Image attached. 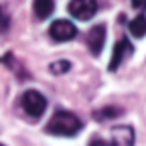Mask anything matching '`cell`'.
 I'll return each instance as SVG.
<instances>
[{
  "label": "cell",
  "mask_w": 146,
  "mask_h": 146,
  "mask_svg": "<svg viewBox=\"0 0 146 146\" xmlns=\"http://www.w3.org/2000/svg\"><path fill=\"white\" fill-rule=\"evenodd\" d=\"M81 129H83L81 119L76 113L67 110L55 112L45 127V131L53 136H76Z\"/></svg>",
  "instance_id": "obj_1"
},
{
  "label": "cell",
  "mask_w": 146,
  "mask_h": 146,
  "mask_svg": "<svg viewBox=\"0 0 146 146\" xmlns=\"http://www.w3.org/2000/svg\"><path fill=\"white\" fill-rule=\"evenodd\" d=\"M21 105L29 117L40 119L46 110V98L36 90H28V91H24V95L21 98Z\"/></svg>",
  "instance_id": "obj_2"
},
{
  "label": "cell",
  "mask_w": 146,
  "mask_h": 146,
  "mask_svg": "<svg viewBox=\"0 0 146 146\" xmlns=\"http://www.w3.org/2000/svg\"><path fill=\"white\" fill-rule=\"evenodd\" d=\"M67 9L72 17H76L79 21H90L96 16L98 4L93 2V0H72V2H69Z\"/></svg>",
  "instance_id": "obj_3"
},
{
  "label": "cell",
  "mask_w": 146,
  "mask_h": 146,
  "mask_svg": "<svg viewBox=\"0 0 146 146\" xmlns=\"http://www.w3.org/2000/svg\"><path fill=\"white\" fill-rule=\"evenodd\" d=\"M50 36L55 40V41H70V40H74L76 35H78V28L74 26V23H70L67 19H57L52 23L50 29H48Z\"/></svg>",
  "instance_id": "obj_4"
},
{
  "label": "cell",
  "mask_w": 146,
  "mask_h": 146,
  "mask_svg": "<svg viewBox=\"0 0 146 146\" xmlns=\"http://www.w3.org/2000/svg\"><path fill=\"white\" fill-rule=\"evenodd\" d=\"M134 52V46L131 45V41L127 38L124 40H119L115 45H113V52H112V58H110V64H108V70L110 72H115L120 64H124V60H127Z\"/></svg>",
  "instance_id": "obj_5"
},
{
  "label": "cell",
  "mask_w": 146,
  "mask_h": 146,
  "mask_svg": "<svg viewBox=\"0 0 146 146\" xmlns=\"http://www.w3.org/2000/svg\"><path fill=\"white\" fill-rule=\"evenodd\" d=\"M105 40H107V28L105 24H96L93 26L88 35H86V43H88V48L91 52V55L98 57L103 50V45H105Z\"/></svg>",
  "instance_id": "obj_6"
},
{
  "label": "cell",
  "mask_w": 146,
  "mask_h": 146,
  "mask_svg": "<svg viewBox=\"0 0 146 146\" xmlns=\"http://www.w3.org/2000/svg\"><path fill=\"white\" fill-rule=\"evenodd\" d=\"M134 129L131 125H115L112 127V144L113 146H134Z\"/></svg>",
  "instance_id": "obj_7"
},
{
  "label": "cell",
  "mask_w": 146,
  "mask_h": 146,
  "mask_svg": "<svg viewBox=\"0 0 146 146\" xmlns=\"http://www.w3.org/2000/svg\"><path fill=\"white\" fill-rule=\"evenodd\" d=\"M33 9H35V14L38 19H46L48 16H52L53 9H55V4L50 2V0H36L33 4Z\"/></svg>",
  "instance_id": "obj_8"
},
{
  "label": "cell",
  "mask_w": 146,
  "mask_h": 146,
  "mask_svg": "<svg viewBox=\"0 0 146 146\" xmlns=\"http://www.w3.org/2000/svg\"><path fill=\"white\" fill-rule=\"evenodd\" d=\"M122 113H124V108H120V107H117V105H107V107H103L102 110L95 112L93 117L102 122V120H107V119H115V117H119V115H122Z\"/></svg>",
  "instance_id": "obj_9"
},
{
  "label": "cell",
  "mask_w": 146,
  "mask_h": 146,
  "mask_svg": "<svg viewBox=\"0 0 146 146\" xmlns=\"http://www.w3.org/2000/svg\"><path fill=\"white\" fill-rule=\"evenodd\" d=\"M129 31H131V35L136 36V38L146 36V16L141 14V16L134 17V19L129 23Z\"/></svg>",
  "instance_id": "obj_10"
},
{
  "label": "cell",
  "mask_w": 146,
  "mask_h": 146,
  "mask_svg": "<svg viewBox=\"0 0 146 146\" xmlns=\"http://www.w3.org/2000/svg\"><path fill=\"white\" fill-rule=\"evenodd\" d=\"M48 69H50L52 74L62 76V74H65V72L70 70V62H69V60H57V62H52Z\"/></svg>",
  "instance_id": "obj_11"
},
{
  "label": "cell",
  "mask_w": 146,
  "mask_h": 146,
  "mask_svg": "<svg viewBox=\"0 0 146 146\" xmlns=\"http://www.w3.org/2000/svg\"><path fill=\"white\" fill-rule=\"evenodd\" d=\"M88 146H113V144H112V141H107L103 137H93Z\"/></svg>",
  "instance_id": "obj_12"
},
{
  "label": "cell",
  "mask_w": 146,
  "mask_h": 146,
  "mask_svg": "<svg viewBox=\"0 0 146 146\" xmlns=\"http://www.w3.org/2000/svg\"><path fill=\"white\" fill-rule=\"evenodd\" d=\"M7 26H9V17L4 14L2 7H0V29H5Z\"/></svg>",
  "instance_id": "obj_13"
},
{
  "label": "cell",
  "mask_w": 146,
  "mask_h": 146,
  "mask_svg": "<svg viewBox=\"0 0 146 146\" xmlns=\"http://www.w3.org/2000/svg\"><path fill=\"white\" fill-rule=\"evenodd\" d=\"M131 5L132 7H139L141 11H146V0H144V2H141V0H132V2H131Z\"/></svg>",
  "instance_id": "obj_14"
},
{
  "label": "cell",
  "mask_w": 146,
  "mask_h": 146,
  "mask_svg": "<svg viewBox=\"0 0 146 146\" xmlns=\"http://www.w3.org/2000/svg\"><path fill=\"white\" fill-rule=\"evenodd\" d=\"M0 146H4V144H2V143H0Z\"/></svg>",
  "instance_id": "obj_15"
}]
</instances>
